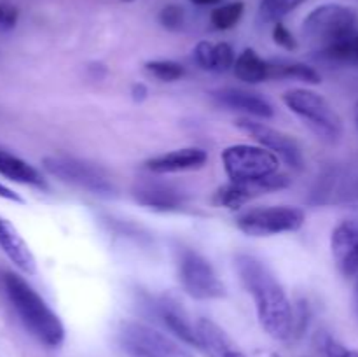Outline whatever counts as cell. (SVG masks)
I'll use <instances>...</instances> for the list:
<instances>
[{"label":"cell","mask_w":358,"mask_h":357,"mask_svg":"<svg viewBox=\"0 0 358 357\" xmlns=\"http://www.w3.org/2000/svg\"><path fill=\"white\" fill-rule=\"evenodd\" d=\"M355 308H357V314H358V284H357V289H355Z\"/></svg>","instance_id":"38"},{"label":"cell","mask_w":358,"mask_h":357,"mask_svg":"<svg viewBox=\"0 0 358 357\" xmlns=\"http://www.w3.org/2000/svg\"><path fill=\"white\" fill-rule=\"evenodd\" d=\"M357 13L343 4H324L304 18L303 35L322 49L357 35Z\"/></svg>","instance_id":"4"},{"label":"cell","mask_w":358,"mask_h":357,"mask_svg":"<svg viewBox=\"0 0 358 357\" xmlns=\"http://www.w3.org/2000/svg\"><path fill=\"white\" fill-rule=\"evenodd\" d=\"M189 2L194 4V6H213V4H219L222 0H189Z\"/></svg>","instance_id":"36"},{"label":"cell","mask_w":358,"mask_h":357,"mask_svg":"<svg viewBox=\"0 0 358 357\" xmlns=\"http://www.w3.org/2000/svg\"><path fill=\"white\" fill-rule=\"evenodd\" d=\"M0 175L7 177L9 181L20 182V184L48 189V182L37 168L3 149H0Z\"/></svg>","instance_id":"18"},{"label":"cell","mask_w":358,"mask_h":357,"mask_svg":"<svg viewBox=\"0 0 358 357\" xmlns=\"http://www.w3.org/2000/svg\"><path fill=\"white\" fill-rule=\"evenodd\" d=\"M133 198L154 212H178L187 203V192L171 182L142 178L133 186Z\"/></svg>","instance_id":"11"},{"label":"cell","mask_w":358,"mask_h":357,"mask_svg":"<svg viewBox=\"0 0 358 357\" xmlns=\"http://www.w3.org/2000/svg\"><path fill=\"white\" fill-rule=\"evenodd\" d=\"M210 97L219 107L245 112L248 118L254 115L259 119H269L275 115V108L264 97L243 90V88H219V90H213Z\"/></svg>","instance_id":"15"},{"label":"cell","mask_w":358,"mask_h":357,"mask_svg":"<svg viewBox=\"0 0 358 357\" xmlns=\"http://www.w3.org/2000/svg\"><path fill=\"white\" fill-rule=\"evenodd\" d=\"M322 56L336 62H357L358 63V34L346 41L332 44L329 48L322 49Z\"/></svg>","instance_id":"25"},{"label":"cell","mask_w":358,"mask_h":357,"mask_svg":"<svg viewBox=\"0 0 358 357\" xmlns=\"http://www.w3.org/2000/svg\"><path fill=\"white\" fill-rule=\"evenodd\" d=\"M185 21V13L180 6H175V4H170V6L163 7L159 13V23L163 24L166 30L177 31L184 27Z\"/></svg>","instance_id":"27"},{"label":"cell","mask_w":358,"mask_h":357,"mask_svg":"<svg viewBox=\"0 0 358 357\" xmlns=\"http://www.w3.org/2000/svg\"><path fill=\"white\" fill-rule=\"evenodd\" d=\"M121 346L128 357H159L157 354L150 352L149 349H145V346L129 342V340H121Z\"/></svg>","instance_id":"32"},{"label":"cell","mask_w":358,"mask_h":357,"mask_svg":"<svg viewBox=\"0 0 358 357\" xmlns=\"http://www.w3.org/2000/svg\"><path fill=\"white\" fill-rule=\"evenodd\" d=\"M3 287L17 317L31 336L51 349H56L65 342L63 322L23 276L7 273L3 276Z\"/></svg>","instance_id":"2"},{"label":"cell","mask_w":358,"mask_h":357,"mask_svg":"<svg viewBox=\"0 0 358 357\" xmlns=\"http://www.w3.org/2000/svg\"><path fill=\"white\" fill-rule=\"evenodd\" d=\"M140 307H143L149 317H154L157 322L164 326L177 340L184 342L185 345L201 349L196 326L191 324L184 308L170 296H150V294H142Z\"/></svg>","instance_id":"9"},{"label":"cell","mask_w":358,"mask_h":357,"mask_svg":"<svg viewBox=\"0 0 358 357\" xmlns=\"http://www.w3.org/2000/svg\"><path fill=\"white\" fill-rule=\"evenodd\" d=\"M331 251L339 273L346 279L358 276V219L343 220L334 227Z\"/></svg>","instance_id":"14"},{"label":"cell","mask_w":358,"mask_h":357,"mask_svg":"<svg viewBox=\"0 0 358 357\" xmlns=\"http://www.w3.org/2000/svg\"><path fill=\"white\" fill-rule=\"evenodd\" d=\"M355 122H357V128H358V102L355 105Z\"/></svg>","instance_id":"39"},{"label":"cell","mask_w":358,"mask_h":357,"mask_svg":"<svg viewBox=\"0 0 358 357\" xmlns=\"http://www.w3.org/2000/svg\"><path fill=\"white\" fill-rule=\"evenodd\" d=\"M147 94H149V90H147V86L143 83H135L131 86V98L135 102H143L147 98Z\"/></svg>","instance_id":"33"},{"label":"cell","mask_w":358,"mask_h":357,"mask_svg":"<svg viewBox=\"0 0 358 357\" xmlns=\"http://www.w3.org/2000/svg\"><path fill=\"white\" fill-rule=\"evenodd\" d=\"M234 76L248 84H259L269 80V63L261 58L254 49H245L236 58L233 66Z\"/></svg>","instance_id":"20"},{"label":"cell","mask_w":358,"mask_h":357,"mask_svg":"<svg viewBox=\"0 0 358 357\" xmlns=\"http://www.w3.org/2000/svg\"><path fill=\"white\" fill-rule=\"evenodd\" d=\"M236 126L245 132L247 135H250L259 146L266 147L268 150H271L273 154L280 158V160L285 161L289 167L297 168L301 170L304 164L303 150L301 146L297 144L296 139H292L287 133L280 132V130L268 126L266 122L254 121L250 118H241L236 121Z\"/></svg>","instance_id":"10"},{"label":"cell","mask_w":358,"mask_h":357,"mask_svg":"<svg viewBox=\"0 0 358 357\" xmlns=\"http://www.w3.org/2000/svg\"><path fill=\"white\" fill-rule=\"evenodd\" d=\"M226 357H245V354H241L240 350H236V349H234V346H233V349H231L229 352L226 354Z\"/></svg>","instance_id":"37"},{"label":"cell","mask_w":358,"mask_h":357,"mask_svg":"<svg viewBox=\"0 0 358 357\" xmlns=\"http://www.w3.org/2000/svg\"><path fill=\"white\" fill-rule=\"evenodd\" d=\"M0 198L9 200V202H14V203H24V200L21 198L16 191H13V189H9L7 186H3L2 182H0Z\"/></svg>","instance_id":"34"},{"label":"cell","mask_w":358,"mask_h":357,"mask_svg":"<svg viewBox=\"0 0 358 357\" xmlns=\"http://www.w3.org/2000/svg\"><path fill=\"white\" fill-rule=\"evenodd\" d=\"M42 167L58 181L84 189L91 195L108 198V196H115L117 192V188L112 178L105 174V170L90 161L66 156V154H51L42 160Z\"/></svg>","instance_id":"6"},{"label":"cell","mask_w":358,"mask_h":357,"mask_svg":"<svg viewBox=\"0 0 358 357\" xmlns=\"http://www.w3.org/2000/svg\"><path fill=\"white\" fill-rule=\"evenodd\" d=\"M87 70H90L93 79H101V77L107 74V69H105V65H101V63H93V65L87 66Z\"/></svg>","instance_id":"35"},{"label":"cell","mask_w":358,"mask_h":357,"mask_svg":"<svg viewBox=\"0 0 358 357\" xmlns=\"http://www.w3.org/2000/svg\"><path fill=\"white\" fill-rule=\"evenodd\" d=\"M119 336H121V340H129V342L145 346V349L157 354L159 357H194L180 343L171 340L164 332L157 331L152 326L142 324V322H122L121 329H119Z\"/></svg>","instance_id":"13"},{"label":"cell","mask_w":358,"mask_h":357,"mask_svg":"<svg viewBox=\"0 0 358 357\" xmlns=\"http://www.w3.org/2000/svg\"><path fill=\"white\" fill-rule=\"evenodd\" d=\"M290 184L289 175L280 174L275 178H269V181L262 182H233L229 181L227 184L220 186L219 189L213 195V203L217 206H224V209L229 210H238L243 205H247L248 202H252L254 198L262 195H268V192L280 191V189H285Z\"/></svg>","instance_id":"12"},{"label":"cell","mask_w":358,"mask_h":357,"mask_svg":"<svg viewBox=\"0 0 358 357\" xmlns=\"http://www.w3.org/2000/svg\"><path fill=\"white\" fill-rule=\"evenodd\" d=\"M0 248L7 254V258L24 273H35V258L28 248L27 241L21 238L16 227L7 219L0 217Z\"/></svg>","instance_id":"17"},{"label":"cell","mask_w":358,"mask_h":357,"mask_svg":"<svg viewBox=\"0 0 358 357\" xmlns=\"http://www.w3.org/2000/svg\"><path fill=\"white\" fill-rule=\"evenodd\" d=\"M208 161L206 150L199 147H184L171 153L159 154L145 161V168L152 174H178V172L199 170Z\"/></svg>","instance_id":"16"},{"label":"cell","mask_w":358,"mask_h":357,"mask_svg":"<svg viewBox=\"0 0 358 357\" xmlns=\"http://www.w3.org/2000/svg\"><path fill=\"white\" fill-rule=\"evenodd\" d=\"M212 51L213 44L206 41L198 42V46L194 48V59L203 70H210V66H212Z\"/></svg>","instance_id":"31"},{"label":"cell","mask_w":358,"mask_h":357,"mask_svg":"<svg viewBox=\"0 0 358 357\" xmlns=\"http://www.w3.org/2000/svg\"><path fill=\"white\" fill-rule=\"evenodd\" d=\"M17 20H20V10L14 4L0 2V31L6 34L16 28Z\"/></svg>","instance_id":"28"},{"label":"cell","mask_w":358,"mask_h":357,"mask_svg":"<svg viewBox=\"0 0 358 357\" xmlns=\"http://www.w3.org/2000/svg\"><path fill=\"white\" fill-rule=\"evenodd\" d=\"M234 266L241 284L254 298L262 329L278 342L294 336V308L275 273L255 255L238 254Z\"/></svg>","instance_id":"1"},{"label":"cell","mask_w":358,"mask_h":357,"mask_svg":"<svg viewBox=\"0 0 358 357\" xmlns=\"http://www.w3.org/2000/svg\"><path fill=\"white\" fill-rule=\"evenodd\" d=\"M224 172L233 182H262L280 175V158L262 146L236 144L222 150Z\"/></svg>","instance_id":"5"},{"label":"cell","mask_w":358,"mask_h":357,"mask_svg":"<svg viewBox=\"0 0 358 357\" xmlns=\"http://www.w3.org/2000/svg\"><path fill=\"white\" fill-rule=\"evenodd\" d=\"M322 346H324V357H358V350L348 349L331 336H325Z\"/></svg>","instance_id":"30"},{"label":"cell","mask_w":358,"mask_h":357,"mask_svg":"<svg viewBox=\"0 0 358 357\" xmlns=\"http://www.w3.org/2000/svg\"><path fill=\"white\" fill-rule=\"evenodd\" d=\"M282 100L320 140L336 144L341 139V118L320 93L308 88H296L283 93Z\"/></svg>","instance_id":"3"},{"label":"cell","mask_w":358,"mask_h":357,"mask_svg":"<svg viewBox=\"0 0 358 357\" xmlns=\"http://www.w3.org/2000/svg\"><path fill=\"white\" fill-rule=\"evenodd\" d=\"M178 280L185 293L194 300H219L226 296V286L213 270L212 262L192 248L182 247L177 254Z\"/></svg>","instance_id":"7"},{"label":"cell","mask_w":358,"mask_h":357,"mask_svg":"<svg viewBox=\"0 0 358 357\" xmlns=\"http://www.w3.org/2000/svg\"><path fill=\"white\" fill-rule=\"evenodd\" d=\"M304 220L306 216L297 206H257L240 214L236 217V226L248 237H275L280 233L299 231Z\"/></svg>","instance_id":"8"},{"label":"cell","mask_w":358,"mask_h":357,"mask_svg":"<svg viewBox=\"0 0 358 357\" xmlns=\"http://www.w3.org/2000/svg\"><path fill=\"white\" fill-rule=\"evenodd\" d=\"M234 62H236V58H234V51L227 42L213 44L212 66H210L212 72H227L229 69H233Z\"/></svg>","instance_id":"26"},{"label":"cell","mask_w":358,"mask_h":357,"mask_svg":"<svg viewBox=\"0 0 358 357\" xmlns=\"http://www.w3.org/2000/svg\"><path fill=\"white\" fill-rule=\"evenodd\" d=\"M245 13V4L243 2H231L226 6L215 7L210 14V21H212L215 30H231L240 23L241 16Z\"/></svg>","instance_id":"22"},{"label":"cell","mask_w":358,"mask_h":357,"mask_svg":"<svg viewBox=\"0 0 358 357\" xmlns=\"http://www.w3.org/2000/svg\"><path fill=\"white\" fill-rule=\"evenodd\" d=\"M196 331L201 342V349L210 357H226V354L233 349V343L227 338L226 332L210 318H199L196 322Z\"/></svg>","instance_id":"21"},{"label":"cell","mask_w":358,"mask_h":357,"mask_svg":"<svg viewBox=\"0 0 358 357\" xmlns=\"http://www.w3.org/2000/svg\"><path fill=\"white\" fill-rule=\"evenodd\" d=\"M269 63V80L271 79H296L306 84H318L322 80L320 72L313 66L294 59H268Z\"/></svg>","instance_id":"19"},{"label":"cell","mask_w":358,"mask_h":357,"mask_svg":"<svg viewBox=\"0 0 358 357\" xmlns=\"http://www.w3.org/2000/svg\"><path fill=\"white\" fill-rule=\"evenodd\" d=\"M122 2H133V0H122Z\"/></svg>","instance_id":"40"},{"label":"cell","mask_w":358,"mask_h":357,"mask_svg":"<svg viewBox=\"0 0 358 357\" xmlns=\"http://www.w3.org/2000/svg\"><path fill=\"white\" fill-rule=\"evenodd\" d=\"M273 41H275L280 48L287 49V51H296L297 49L296 37H294L292 31H290L282 21L275 23V27H273Z\"/></svg>","instance_id":"29"},{"label":"cell","mask_w":358,"mask_h":357,"mask_svg":"<svg viewBox=\"0 0 358 357\" xmlns=\"http://www.w3.org/2000/svg\"><path fill=\"white\" fill-rule=\"evenodd\" d=\"M147 74L164 83H173L185 76V69L173 59H150L145 63Z\"/></svg>","instance_id":"24"},{"label":"cell","mask_w":358,"mask_h":357,"mask_svg":"<svg viewBox=\"0 0 358 357\" xmlns=\"http://www.w3.org/2000/svg\"><path fill=\"white\" fill-rule=\"evenodd\" d=\"M303 2L304 0H262L259 6V20L262 23H278Z\"/></svg>","instance_id":"23"}]
</instances>
